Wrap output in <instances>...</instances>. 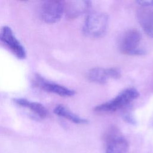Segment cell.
Segmentation results:
<instances>
[{
	"instance_id": "obj_1",
	"label": "cell",
	"mask_w": 153,
	"mask_h": 153,
	"mask_svg": "<svg viewBox=\"0 0 153 153\" xmlns=\"http://www.w3.org/2000/svg\"><path fill=\"white\" fill-rule=\"evenodd\" d=\"M139 96V93L134 88H127L121 91L112 99L99 105L94 108L98 112H112L127 108L130 103Z\"/></svg>"
},
{
	"instance_id": "obj_2",
	"label": "cell",
	"mask_w": 153,
	"mask_h": 153,
	"mask_svg": "<svg viewBox=\"0 0 153 153\" xmlns=\"http://www.w3.org/2000/svg\"><path fill=\"white\" fill-rule=\"evenodd\" d=\"M104 153H127L129 145L121 130L115 126L107 128L103 134Z\"/></svg>"
},
{
	"instance_id": "obj_3",
	"label": "cell",
	"mask_w": 153,
	"mask_h": 153,
	"mask_svg": "<svg viewBox=\"0 0 153 153\" xmlns=\"http://www.w3.org/2000/svg\"><path fill=\"white\" fill-rule=\"evenodd\" d=\"M108 25V16L101 12H91L86 17L82 31L85 35L90 38L101 36L107 29Z\"/></svg>"
},
{
	"instance_id": "obj_4",
	"label": "cell",
	"mask_w": 153,
	"mask_h": 153,
	"mask_svg": "<svg viewBox=\"0 0 153 153\" xmlns=\"http://www.w3.org/2000/svg\"><path fill=\"white\" fill-rule=\"evenodd\" d=\"M140 40V33L136 29H130L123 36L120 44V49L123 53L126 54L143 55L145 54V51L139 48Z\"/></svg>"
},
{
	"instance_id": "obj_5",
	"label": "cell",
	"mask_w": 153,
	"mask_h": 153,
	"mask_svg": "<svg viewBox=\"0 0 153 153\" xmlns=\"http://www.w3.org/2000/svg\"><path fill=\"white\" fill-rule=\"evenodd\" d=\"M0 41L18 59H24L26 57L25 47L16 37L9 26H4L0 28Z\"/></svg>"
},
{
	"instance_id": "obj_6",
	"label": "cell",
	"mask_w": 153,
	"mask_h": 153,
	"mask_svg": "<svg viewBox=\"0 0 153 153\" xmlns=\"http://www.w3.org/2000/svg\"><path fill=\"white\" fill-rule=\"evenodd\" d=\"M65 12V4L60 1H47L41 5V19L47 23H54L62 18Z\"/></svg>"
},
{
	"instance_id": "obj_7",
	"label": "cell",
	"mask_w": 153,
	"mask_h": 153,
	"mask_svg": "<svg viewBox=\"0 0 153 153\" xmlns=\"http://www.w3.org/2000/svg\"><path fill=\"white\" fill-rule=\"evenodd\" d=\"M121 71L115 68H94L87 72L88 79L97 84H105L110 78L118 79L121 77Z\"/></svg>"
},
{
	"instance_id": "obj_8",
	"label": "cell",
	"mask_w": 153,
	"mask_h": 153,
	"mask_svg": "<svg viewBox=\"0 0 153 153\" xmlns=\"http://www.w3.org/2000/svg\"><path fill=\"white\" fill-rule=\"evenodd\" d=\"M91 6L90 1H71L65 5V11L68 19H74L85 13Z\"/></svg>"
},
{
	"instance_id": "obj_9",
	"label": "cell",
	"mask_w": 153,
	"mask_h": 153,
	"mask_svg": "<svg viewBox=\"0 0 153 153\" xmlns=\"http://www.w3.org/2000/svg\"><path fill=\"white\" fill-rule=\"evenodd\" d=\"M137 21L144 32L153 38V10L142 7L138 9L136 13Z\"/></svg>"
},
{
	"instance_id": "obj_10",
	"label": "cell",
	"mask_w": 153,
	"mask_h": 153,
	"mask_svg": "<svg viewBox=\"0 0 153 153\" xmlns=\"http://www.w3.org/2000/svg\"><path fill=\"white\" fill-rule=\"evenodd\" d=\"M36 80L40 87L47 91L63 97H71L75 94V91L74 90L54 82L46 81L41 77H37Z\"/></svg>"
},
{
	"instance_id": "obj_11",
	"label": "cell",
	"mask_w": 153,
	"mask_h": 153,
	"mask_svg": "<svg viewBox=\"0 0 153 153\" xmlns=\"http://www.w3.org/2000/svg\"><path fill=\"white\" fill-rule=\"evenodd\" d=\"M14 101L18 105L29 109L41 118H44L47 115V110L45 107L38 102H32L23 98L15 99Z\"/></svg>"
},
{
	"instance_id": "obj_12",
	"label": "cell",
	"mask_w": 153,
	"mask_h": 153,
	"mask_svg": "<svg viewBox=\"0 0 153 153\" xmlns=\"http://www.w3.org/2000/svg\"><path fill=\"white\" fill-rule=\"evenodd\" d=\"M54 112L57 115L65 118L75 124H86L88 123L87 119L73 113L62 105H57L54 109Z\"/></svg>"
},
{
	"instance_id": "obj_13",
	"label": "cell",
	"mask_w": 153,
	"mask_h": 153,
	"mask_svg": "<svg viewBox=\"0 0 153 153\" xmlns=\"http://www.w3.org/2000/svg\"><path fill=\"white\" fill-rule=\"evenodd\" d=\"M122 118L126 123L131 125H135L136 124V120L130 111H125L122 114Z\"/></svg>"
},
{
	"instance_id": "obj_14",
	"label": "cell",
	"mask_w": 153,
	"mask_h": 153,
	"mask_svg": "<svg viewBox=\"0 0 153 153\" xmlns=\"http://www.w3.org/2000/svg\"><path fill=\"white\" fill-rule=\"evenodd\" d=\"M137 4L140 5L142 7L150 8L153 7V0L151 1H136Z\"/></svg>"
}]
</instances>
